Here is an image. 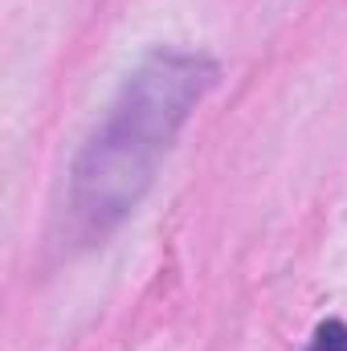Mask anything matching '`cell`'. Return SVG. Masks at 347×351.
<instances>
[{
    "instance_id": "cell-1",
    "label": "cell",
    "mask_w": 347,
    "mask_h": 351,
    "mask_svg": "<svg viewBox=\"0 0 347 351\" xmlns=\"http://www.w3.org/2000/svg\"><path fill=\"white\" fill-rule=\"evenodd\" d=\"M213 74L204 58L160 53L127 82L74 168V204L90 221H115L139 200L188 106L213 86Z\"/></svg>"
},
{
    "instance_id": "cell-2",
    "label": "cell",
    "mask_w": 347,
    "mask_h": 351,
    "mask_svg": "<svg viewBox=\"0 0 347 351\" xmlns=\"http://www.w3.org/2000/svg\"><path fill=\"white\" fill-rule=\"evenodd\" d=\"M315 351H347V323H339V319L319 323V331H315Z\"/></svg>"
}]
</instances>
